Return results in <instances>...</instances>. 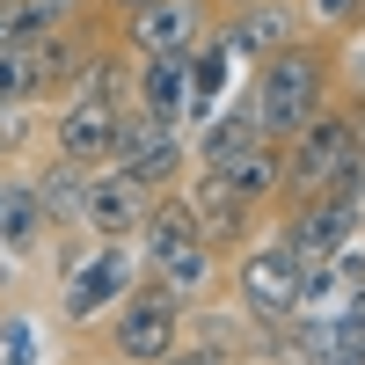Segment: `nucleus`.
Wrapping results in <instances>:
<instances>
[{
  "label": "nucleus",
  "instance_id": "423d86ee",
  "mask_svg": "<svg viewBox=\"0 0 365 365\" xmlns=\"http://www.w3.org/2000/svg\"><path fill=\"white\" fill-rule=\"evenodd\" d=\"M96 344H103L110 358H125V365H161V358L182 344V307H175L161 285H146V278H139V285L103 314Z\"/></svg>",
  "mask_w": 365,
  "mask_h": 365
},
{
  "label": "nucleus",
  "instance_id": "4468645a",
  "mask_svg": "<svg viewBox=\"0 0 365 365\" xmlns=\"http://www.w3.org/2000/svg\"><path fill=\"white\" fill-rule=\"evenodd\" d=\"M139 278L161 285L175 307H197V299L227 292V263L212 256L205 241H154V249H139Z\"/></svg>",
  "mask_w": 365,
  "mask_h": 365
},
{
  "label": "nucleus",
  "instance_id": "aec40b11",
  "mask_svg": "<svg viewBox=\"0 0 365 365\" xmlns=\"http://www.w3.org/2000/svg\"><path fill=\"white\" fill-rule=\"evenodd\" d=\"M241 139H256V125H249V103H241V88L205 117V125H190V168H220Z\"/></svg>",
  "mask_w": 365,
  "mask_h": 365
},
{
  "label": "nucleus",
  "instance_id": "412c9836",
  "mask_svg": "<svg viewBox=\"0 0 365 365\" xmlns=\"http://www.w3.org/2000/svg\"><path fill=\"white\" fill-rule=\"evenodd\" d=\"M0 103H29L37 110V51L22 44H0Z\"/></svg>",
  "mask_w": 365,
  "mask_h": 365
},
{
  "label": "nucleus",
  "instance_id": "6ab92c4d",
  "mask_svg": "<svg viewBox=\"0 0 365 365\" xmlns=\"http://www.w3.org/2000/svg\"><path fill=\"white\" fill-rule=\"evenodd\" d=\"M132 110L161 117V125H182V110H190L182 58H132Z\"/></svg>",
  "mask_w": 365,
  "mask_h": 365
},
{
  "label": "nucleus",
  "instance_id": "a211bd4d",
  "mask_svg": "<svg viewBox=\"0 0 365 365\" xmlns=\"http://www.w3.org/2000/svg\"><path fill=\"white\" fill-rule=\"evenodd\" d=\"M22 168H29V182H37V197H44V212H51V227H81L88 175H96V168H81V161H66V154H44V146H37Z\"/></svg>",
  "mask_w": 365,
  "mask_h": 365
},
{
  "label": "nucleus",
  "instance_id": "f03ea898",
  "mask_svg": "<svg viewBox=\"0 0 365 365\" xmlns=\"http://www.w3.org/2000/svg\"><path fill=\"white\" fill-rule=\"evenodd\" d=\"M344 66H351V44L307 22L292 44L263 51L256 66L241 73V103H249V125H256L263 139H292L314 110H329V103H336Z\"/></svg>",
  "mask_w": 365,
  "mask_h": 365
},
{
  "label": "nucleus",
  "instance_id": "0eeeda50",
  "mask_svg": "<svg viewBox=\"0 0 365 365\" xmlns=\"http://www.w3.org/2000/svg\"><path fill=\"white\" fill-rule=\"evenodd\" d=\"M270 234L285 241V249L299 263H322L351 249V241L365 234V190H322V197H285L278 212H270Z\"/></svg>",
  "mask_w": 365,
  "mask_h": 365
},
{
  "label": "nucleus",
  "instance_id": "f8f14e48",
  "mask_svg": "<svg viewBox=\"0 0 365 365\" xmlns=\"http://www.w3.org/2000/svg\"><path fill=\"white\" fill-rule=\"evenodd\" d=\"M182 197L197 205V234H205V249L220 256V263L241 256V249H249V241L270 227V212L249 205L241 190H227V175H220V168H190V175H182Z\"/></svg>",
  "mask_w": 365,
  "mask_h": 365
},
{
  "label": "nucleus",
  "instance_id": "39448f33",
  "mask_svg": "<svg viewBox=\"0 0 365 365\" xmlns=\"http://www.w3.org/2000/svg\"><path fill=\"white\" fill-rule=\"evenodd\" d=\"M299 270H307V263H299L278 234H256L241 256H227V299L256 329H278V322L299 314Z\"/></svg>",
  "mask_w": 365,
  "mask_h": 365
},
{
  "label": "nucleus",
  "instance_id": "ddd939ff",
  "mask_svg": "<svg viewBox=\"0 0 365 365\" xmlns=\"http://www.w3.org/2000/svg\"><path fill=\"white\" fill-rule=\"evenodd\" d=\"M51 212H44V197H37V182H29V168L15 161V168H0V263H15L22 278L37 270V256L51 249Z\"/></svg>",
  "mask_w": 365,
  "mask_h": 365
},
{
  "label": "nucleus",
  "instance_id": "6e6552de",
  "mask_svg": "<svg viewBox=\"0 0 365 365\" xmlns=\"http://www.w3.org/2000/svg\"><path fill=\"white\" fill-rule=\"evenodd\" d=\"M212 0H146L139 15H117V51L125 58H182L212 37Z\"/></svg>",
  "mask_w": 365,
  "mask_h": 365
},
{
  "label": "nucleus",
  "instance_id": "c85d7f7f",
  "mask_svg": "<svg viewBox=\"0 0 365 365\" xmlns=\"http://www.w3.org/2000/svg\"><path fill=\"white\" fill-rule=\"evenodd\" d=\"M212 8H249V0H212Z\"/></svg>",
  "mask_w": 365,
  "mask_h": 365
},
{
  "label": "nucleus",
  "instance_id": "cd10ccee",
  "mask_svg": "<svg viewBox=\"0 0 365 365\" xmlns=\"http://www.w3.org/2000/svg\"><path fill=\"white\" fill-rule=\"evenodd\" d=\"M22 285H29L22 270H15V263H0V299H8V292H22Z\"/></svg>",
  "mask_w": 365,
  "mask_h": 365
},
{
  "label": "nucleus",
  "instance_id": "f257e3e1",
  "mask_svg": "<svg viewBox=\"0 0 365 365\" xmlns=\"http://www.w3.org/2000/svg\"><path fill=\"white\" fill-rule=\"evenodd\" d=\"M44 314L58 329V344H88L103 329V314L139 285V241H103L88 227H58L51 249L37 256Z\"/></svg>",
  "mask_w": 365,
  "mask_h": 365
},
{
  "label": "nucleus",
  "instance_id": "20e7f679",
  "mask_svg": "<svg viewBox=\"0 0 365 365\" xmlns=\"http://www.w3.org/2000/svg\"><path fill=\"white\" fill-rule=\"evenodd\" d=\"M322 190H365V154H358V125H351L344 88H336L329 110H314L307 125L285 139V197H322Z\"/></svg>",
  "mask_w": 365,
  "mask_h": 365
},
{
  "label": "nucleus",
  "instance_id": "393cba45",
  "mask_svg": "<svg viewBox=\"0 0 365 365\" xmlns=\"http://www.w3.org/2000/svg\"><path fill=\"white\" fill-rule=\"evenodd\" d=\"M0 44H22V0H0Z\"/></svg>",
  "mask_w": 365,
  "mask_h": 365
},
{
  "label": "nucleus",
  "instance_id": "7ed1b4c3",
  "mask_svg": "<svg viewBox=\"0 0 365 365\" xmlns=\"http://www.w3.org/2000/svg\"><path fill=\"white\" fill-rule=\"evenodd\" d=\"M125 110H132V58L125 51H103L81 81H66L37 110V146L81 161V168H103L110 146H117V132H125Z\"/></svg>",
  "mask_w": 365,
  "mask_h": 365
},
{
  "label": "nucleus",
  "instance_id": "4be33fe9",
  "mask_svg": "<svg viewBox=\"0 0 365 365\" xmlns=\"http://www.w3.org/2000/svg\"><path fill=\"white\" fill-rule=\"evenodd\" d=\"M37 154V110L29 103H0V168H15Z\"/></svg>",
  "mask_w": 365,
  "mask_h": 365
},
{
  "label": "nucleus",
  "instance_id": "a878e982",
  "mask_svg": "<svg viewBox=\"0 0 365 365\" xmlns=\"http://www.w3.org/2000/svg\"><path fill=\"white\" fill-rule=\"evenodd\" d=\"M161 365H220V358H205V351H190V344H175V351H168Z\"/></svg>",
  "mask_w": 365,
  "mask_h": 365
},
{
  "label": "nucleus",
  "instance_id": "f3484780",
  "mask_svg": "<svg viewBox=\"0 0 365 365\" xmlns=\"http://www.w3.org/2000/svg\"><path fill=\"white\" fill-rule=\"evenodd\" d=\"M220 175H227V190H241V197H249V205H278L285 197V139H241L234 146V154L220 161Z\"/></svg>",
  "mask_w": 365,
  "mask_h": 365
},
{
  "label": "nucleus",
  "instance_id": "2eb2a0df",
  "mask_svg": "<svg viewBox=\"0 0 365 365\" xmlns=\"http://www.w3.org/2000/svg\"><path fill=\"white\" fill-rule=\"evenodd\" d=\"M299 29H307V8H299V0H249V8H220L212 15V37H220L241 66H256L263 51L292 44Z\"/></svg>",
  "mask_w": 365,
  "mask_h": 365
},
{
  "label": "nucleus",
  "instance_id": "9d476101",
  "mask_svg": "<svg viewBox=\"0 0 365 365\" xmlns=\"http://www.w3.org/2000/svg\"><path fill=\"white\" fill-rule=\"evenodd\" d=\"M182 344L205 351V358H220V365H278V329H256L227 292L182 307Z\"/></svg>",
  "mask_w": 365,
  "mask_h": 365
},
{
  "label": "nucleus",
  "instance_id": "5701e85b",
  "mask_svg": "<svg viewBox=\"0 0 365 365\" xmlns=\"http://www.w3.org/2000/svg\"><path fill=\"white\" fill-rule=\"evenodd\" d=\"M299 8H307L314 29H329L344 44H365V0H299Z\"/></svg>",
  "mask_w": 365,
  "mask_h": 365
},
{
  "label": "nucleus",
  "instance_id": "b1692460",
  "mask_svg": "<svg viewBox=\"0 0 365 365\" xmlns=\"http://www.w3.org/2000/svg\"><path fill=\"white\" fill-rule=\"evenodd\" d=\"M66 365H125V358H110L96 336H88V344H66Z\"/></svg>",
  "mask_w": 365,
  "mask_h": 365
},
{
  "label": "nucleus",
  "instance_id": "bb28decb",
  "mask_svg": "<svg viewBox=\"0 0 365 365\" xmlns=\"http://www.w3.org/2000/svg\"><path fill=\"white\" fill-rule=\"evenodd\" d=\"M96 8H103V15L117 22V15H139V8H146V0H96Z\"/></svg>",
  "mask_w": 365,
  "mask_h": 365
},
{
  "label": "nucleus",
  "instance_id": "9b49d317",
  "mask_svg": "<svg viewBox=\"0 0 365 365\" xmlns=\"http://www.w3.org/2000/svg\"><path fill=\"white\" fill-rule=\"evenodd\" d=\"M110 168H125L132 182H146V190H175V182L190 175V132L161 125V117H146V110H125V132L110 146Z\"/></svg>",
  "mask_w": 365,
  "mask_h": 365
},
{
  "label": "nucleus",
  "instance_id": "1a4fd4ad",
  "mask_svg": "<svg viewBox=\"0 0 365 365\" xmlns=\"http://www.w3.org/2000/svg\"><path fill=\"white\" fill-rule=\"evenodd\" d=\"M29 51H37V110H44L66 81H81L103 51H117V29H110V15H103V8H81L73 22L37 29V37H29Z\"/></svg>",
  "mask_w": 365,
  "mask_h": 365
},
{
  "label": "nucleus",
  "instance_id": "dca6fc26",
  "mask_svg": "<svg viewBox=\"0 0 365 365\" xmlns=\"http://www.w3.org/2000/svg\"><path fill=\"white\" fill-rule=\"evenodd\" d=\"M146 205H154V190L146 182H132L125 168H96L88 175V205H81V227L88 234H103V241H132L146 227Z\"/></svg>",
  "mask_w": 365,
  "mask_h": 365
}]
</instances>
